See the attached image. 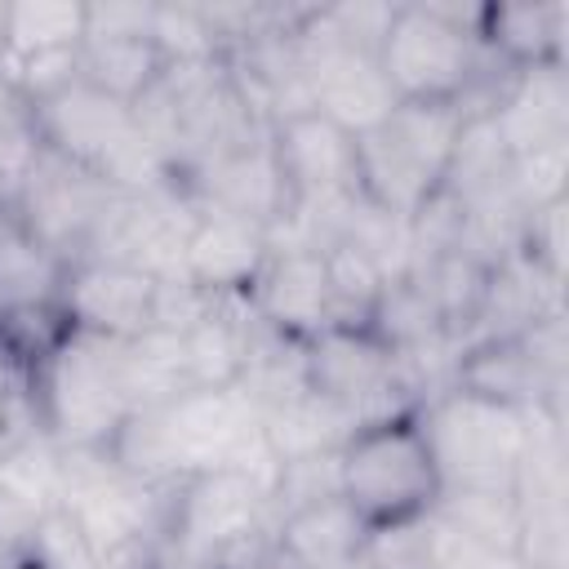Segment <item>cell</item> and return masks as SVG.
I'll return each mask as SVG.
<instances>
[{"mask_svg": "<svg viewBox=\"0 0 569 569\" xmlns=\"http://www.w3.org/2000/svg\"><path fill=\"white\" fill-rule=\"evenodd\" d=\"M445 480L422 413L391 409L356 422L338 445V498L365 533L418 525L440 507Z\"/></svg>", "mask_w": 569, "mask_h": 569, "instance_id": "cell-1", "label": "cell"}, {"mask_svg": "<svg viewBox=\"0 0 569 569\" xmlns=\"http://www.w3.org/2000/svg\"><path fill=\"white\" fill-rule=\"evenodd\" d=\"M467 111L449 102H396L373 129L356 133V187L378 213L409 222L449 173Z\"/></svg>", "mask_w": 569, "mask_h": 569, "instance_id": "cell-2", "label": "cell"}, {"mask_svg": "<svg viewBox=\"0 0 569 569\" xmlns=\"http://www.w3.org/2000/svg\"><path fill=\"white\" fill-rule=\"evenodd\" d=\"M31 378L40 391V418L62 449H111L120 427L138 413L124 382L120 342L76 329L67 347L49 356Z\"/></svg>", "mask_w": 569, "mask_h": 569, "instance_id": "cell-3", "label": "cell"}, {"mask_svg": "<svg viewBox=\"0 0 569 569\" xmlns=\"http://www.w3.org/2000/svg\"><path fill=\"white\" fill-rule=\"evenodd\" d=\"M476 53H480V18L476 27H467V18L449 9H422V4L391 9L373 49L396 102H449L462 111L476 84Z\"/></svg>", "mask_w": 569, "mask_h": 569, "instance_id": "cell-4", "label": "cell"}, {"mask_svg": "<svg viewBox=\"0 0 569 569\" xmlns=\"http://www.w3.org/2000/svg\"><path fill=\"white\" fill-rule=\"evenodd\" d=\"M525 409L476 400L467 391L445 396L422 413L445 489H516V471L533 431Z\"/></svg>", "mask_w": 569, "mask_h": 569, "instance_id": "cell-5", "label": "cell"}, {"mask_svg": "<svg viewBox=\"0 0 569 569\" xmlns=\"http://www.w3.org/2000/svg\"><path fill=\"white\" fill-rule=\"evenodd\" d=\"M36 138L49 156L93 173L98 182L129 178V164L147 151L138 107L93 89L80 76L67 89L36 102Z\"/></svg>", "mask_w": 569, "mask_h": 569, "instance_id": "cell-6", "label": "cell"}, {"mask_svg": "<svg viewBox=\"0 0 569 569\" xmlns=\"http://www.w3.org/2000/svg\"><path fill=\"white\" fill-rule=\"evenodd\" d=\"M160 293H164V280L138 262L80 258L76 267H67L58 302L67 307V316L80 333H93L107 342H129L160 325Z\"/></svg>", "mask_w": 569, "mask_h": 569, "instance_id": "cell-7", "label": "cell"}, {"mask_svg": "<svg viewBox=\"0 0 569 569\" xmlns=\"http://www.w3.org/2000/svg\"><path fill=\"white\" fill-rule=\"evenodd\" d=\"M271 160L289 209L307 200H360L356 187V133L320 111H284L271 138Z\"/></svg>", "mask_w": 569, "mask_h": 569, "instance_id": "cell-8", "label": "cell"}, {"mask_svg": "<svg viewBox=\"0 0 569 569\" xmlns=\"http://www.w3.org/2000/svg\"><path fill=\"white\" fill-rule=\"evenodd\" d=\"M302 387L333 405L338 413H356L360 405L396 391V347L373 325H329L311 342H302Z\"/></svg>", "mask_w": 569, "mask_h": 569, "instance_id": "cell-9", "label": "cell"}, {"mask_svg": "<svg viewBox=\"0 0 569 569\" xmlns=\"http://www.w3.org/2000/svg\"><path fill=\"white\" fill-rule=\"evenodd\" d=\"M267 498H271V485H262L249 462L196 471L187 476L182 502L173 511V542L191 556L227 551L253 533Z\"/></svg>", "mask_w": 569, "mask_h": 569, "instance_id": "cell-10", "label": "cell"}, {"mask_svg": "<svg viewBox=\"0 0 569 569\" xmlns=\"http://www.w3.org/2000/svg\"><path fill=\"white\" fill-rule=\"evenodd\" d=\"M271 258V227L231 209L200 213L182 236V284L196 293H249Z\"/></svg>", "mask_w": 569, "mask_h": 569, "instance_id": "cell-11", "label": "cell"}, {"mask_svg": "<svg viewBox=\"0 0 569 569\" xmlns=\"http://www.w3.org/2000/svg\"><path fill=\"white\" fill-rule=\"evenodd\" d=\"M249 302L258 320H267L280 338L289 342H311L320 329L338 320L329 276H325V253L320 244H298V249H271L262 262Z\"/></svg>", "mask_w": 569, "mask_h": 569, "instance_id": "cell-12", "label": "cell"}, {"mask_svg": "<svg viewBox=\"0 0 569 569\" xmlns=\"http://www.w3.org/2000/svg\"><path fill=\"white\" fill-rule=\"evenodd\" d=\"M489 124L498 129L502 147L511 156L565 142V120H569V89L560 62H542L529 71H511V84L498 93L493 111H485Z\"/></svg>", "mask_w": 569, "mask_h": 569, "instance_id": "cell-13", "label": "cell"}, {"mask_svg": "<svg viewBox=\"0 0 569 569\" xmlns=\"http://www.w3.org/2000/svg\"><path fill=\"white\" fill-rule=\"evenodd\" d=\"M365 538L369 533L356 520V511L338 493H325L284 511L276 556L289 569H338L365 551Z\"/></svg>", "mask_w": 569, "mask_h": 569, "instance_id": "cell-14", "label": "cell"}, {"mask_svg": "<svg viewBox=\"0 0 569 569\" xmlns=\"http://www.w3.org/2000/svg\"><path fill=\"white\" fill-rule=\"evenodd\" d=\"M62 485V453L18 445L0 458V529L31 533L53 507Z\"/></svg>", "mask_w": 569, "mask_h": 569, "instance_id": "cell-15", "label": "cell"}, {"mask_svg": "<svg viewBox=\"0 0 569 569\" xmlns=\"http://www.w3.org/2000/svg\"><path fill=\"white\" fill-rule=\"evenodd\" d=\"M62 276V253H53L22 218H0V311L58 298Z\"/></svg>", "mask_w": 569, "mask_h": 569, "instance_id": "cell-16", "label": "cell"}, {"mask_svg": "<svg viewBox=\"0 0 569 569\" xmlns=\"http://www.w3.org/2000/svg\"><path fill=\"white\" fill-rule=\"evenodd\" d=\"M560 4H516V9H485L480 13V44L498 49L507 67L529 71L542 62H560Z\"/></svg>", "mask_w": 569, "mask_h": 569, "instance_id": "cell-17", "label": "cell"}, {"mask_svg": "<svg viewBox=\"0 0 569 569\" xmlns=\"http://www.w3.org/2000/svg\"><path fill=\"white\" fill-rule=\"evenodd\" d=\"M89 27V4H4V49L0 58H40L80 49Z\"/></svg>", "mask_w": 569, "mask_h": 569, "instance_id": "cell-18", "label": "cell"}, {"mask_svg": "<svg viewBox=\"0 0 569 569\" xmlns=\"http://www.w3.org/2000/svg\"><path fill=\"white\" fill-rule=\"evenodd\" d=\"M431 533H436L431 569H529L511 547H493V542H480L471 533H458L436 511H431Z\"/></svg>", "mask_w": 569, "mask_h": 569, "instance_id": "cell-19", "label": "cell"}, {"mask_svg": "<svg viewBox=\"0 0 569 569\" xmlns=\"http://www.w3.org/2000/svg\"><path fill=\"white\" fill-rule=\"evenodd\" d=\"M338 569H373L365 556H356V560H347V565H338Z\"/></svg>", "mask_w": 569, "mask_h": 569, "instance_id": "cell-20", "label": "cell"}, {"mask_svg": "<svg viewBox=\"0 0 569 569\" xmlns=\"http://www.w3.org/2000/svg\"><path fill=\"white\" fill-rule=\"evenodd\" d=\"M213 569H218V565H213Z\"/></svg>", "mask_w": 569, "mask_h": 569, "instance_id": "cell-21", "label": "cell"}]
</instances>
